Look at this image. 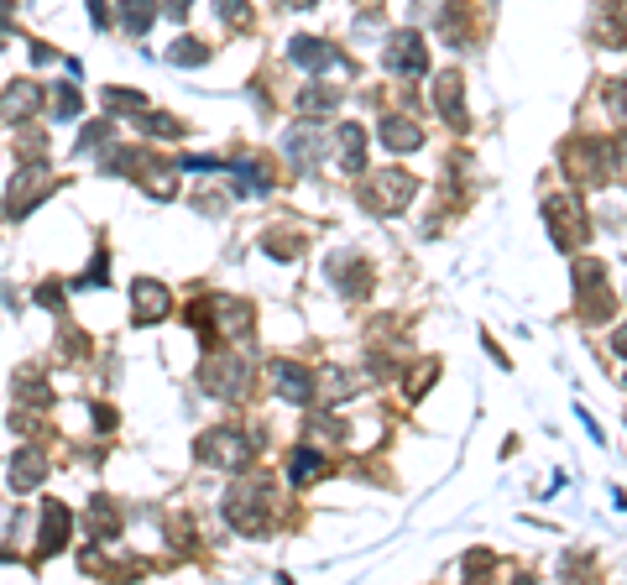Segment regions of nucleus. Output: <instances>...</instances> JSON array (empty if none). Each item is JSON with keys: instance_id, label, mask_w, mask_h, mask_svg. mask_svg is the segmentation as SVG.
I'll use <instances>...</instances> for the list:
<instances>
[{"instance_id": "38", "label": "nucleus", "mask_w": 627, "mask_h": 585, "mask_svg": "<svg viewBox=\"0 0 627 585\" xmlns=\"http://www.w3.org/2000/svg\"><path fill=\"white\" fill-rule=\"evenodd\" d=\"M617 152H622V162H627V131H622V147H617Z\"/></svg>"}, {"instance_id": "25", "label": "nucleus", "mask_w": 627, "mask_h": 585, "mask_svg": "<svg viewBox=\"0 0 627 585\" xmlns=\"http://www.w3.org/2000/svg\"><path fill=\"white\" fill-rule=\"evenodd\" d=\"M105 110H126V115H142L147 110V95H131V89H105L100 95Z\"/></svg>"}, {"instance_id": "28", "label": "nucleus", "mask_w": 627, "mask_h": 585, "mask_svg": "<svg viewBox=\"0 0 627 585\" xmlns=\"http://www.w3.org/2000/svg\"><path fill=\"white\" fill-rule=\"evenodd\" d=\"M335 105H340L335 89H319V84H314V89H304V110H309V115H330Z\"/></svg>"}, {"instance_id": "9", "label": "nucleus", "mask_w": 627, "mask_h": 585, "mask_svg": "<svg viewBox=\"0 0 627 585\" xmlns=\"http://www.w3.org/2000/svg\"><path fill=\"white\" fill-rule=\"evenodd\" d=\"M283 152H288L293 168H314V162L324 157V131H319V121H298V126H288Z\"/></svg>"}, {"instance_id": "4", "label": "nucleus", "mask_w": 627, "mask_h": 585, "mask_svg": "<svg viewBox=\"0 0 627 585\" xmlns=\"http://www.w3.org/2000/svg\"><path fill=\"white\" fill-rule=\"evenodd\" d=\"M194 450H199L209 465H225V471H246V465H251V444H246L236 429H209V434H199Z\"/></svg>"}, {"instance_id": "5", "label": "nucleus", "mask_w": 627, "mask_h": 585, "mask_svg": "<svg viewBox=\"0 0 627 585\" xmlns=\"http://www.w3.org/2000/svg\"><path fill=\"white\" fill-rule=\"evenodd\" d=\"M544 220H549V230H554V241H560V246H580V241H586V209H580V199L554 194L544 204Z\"/></svg>"}, {"instance_id": "32", "label": "nucleus", "mask_w": 627, "mask_h": 585, "mask_svg": "<svg viewBox=\"0 0 627 585\" xmlns=\"http://www.w3.org/2000/svg\"><path fill=\"white\" fill-rule=\"evenodd\" d=\"M53 110L63 115V121H74V115H79V89H53Z\"/></svg>"}, {"instance_id": "7", "label": "nucleus", "mask_w": 627, "mask_h": 585, "mask_svg": "<svg viewBox=\"0 0 627 585\" xmlns=\"http://www.w3.org/2000/svg\"><path fill=\"white\" fill-rule=\"evenodd\" d=\"M612 147L607 142H570L565 147V162H570V173L580 178V183H607V173H612Z\"/></svg>"}, {"instance_id": "18", "label": "nucleus", "mask_w": 627, "mask_h": 585, "mask_svg": "<svg viewBox=\"0 0 627 585\" xmlns=\"http://www.w3.org/2000/svg\"><path fill=\"white\" fill-rule=\"evenodd\" d=\"M42 476H48V460H42V450H21V455H11V486H16V491L42 486Z\"/></svg>"}, {"instance_id": "24", "label": "nucleus", "mask_w": 627, "mask_h": 585, "mask_svg": "<svg viewBox=\"0 0 627 585\" xmlns=\"http://www.w3.org/2000/svg\"><path fill=\"white\" fill-rule=\"evenodd\" d=\"M319 476H324L319 450H293V486H309V481H319Z\"/></svg>"}, {"instance_id": "15", "label": "nucleus", "mask_w": 627, "mask_h": 585, "mask_svg": "<svg viewBox=\"0 0 627 585\" xmlns=\"http://www.w3.org/2000/svg\"><path fill=\"white\" fill-rule=\"evenodd\" d=\"M168 309H173V298H168V288H162V283H152V277H142V283L131 288V314L142 319V324L168 319Z\"/></svg>"}, {"instance_id": "6", "label": "nucleus", "mask_w": 627, "mask_h": 585, "mask_svg": "<svg viewBox=\"0 0 627 585\" xmlns=\"http://www.w3.org/2000/svg\"><path fill=\"white\" fill-rule=\"evenodd\" d=\"M387 68L398 79H424L429 74V48H424V37L418 32H398L387 42Z\"/></svg>"}, {"instance_id": "36", "label": "nucleus", "mask_w": 627, "mask_h": 585, "mask_svg": "<svg viewBox=\"0 0 627 585\" xmlns=\"http://www.w3.org/2000/svg\"><path fill=\"white\" fill-rule=\"evenodd\" d=\"M612 350H617V356H627V324H622V330L612 335Z\"/></svg>"}, {"instance_id": "22", "label": "nucleus", "mask_w": 627, "mask_h": 585, "mask_svg": "<svg viewBox=\"0 0 627 585\" xmlns=\"http://www.w3.org/2000/svg\"><path fill=\"white\" fill-rule=\"evenodd\" d=\"M121 21H126L131 37H147V27L157 21V6L152 0H121Z\"/></svg>"}, {"instance_id": "19", "label": "nucleus", "mask_w": 627, "mask_h": 585, "mask_svg": "<svg viewBox=\"0 0 627 585\" xmlns=\"http://www.w3.org/2000/svg\"><path fill=\"white\" fill-rule=\"evenodd\" d=\"M340 168L345 173H366V131L356 121L340 126Z\"/></svg>"}, {"instance_id": "21", "label": "nucleus", "mask_w": 627, "mask_h": 585, "mask_svg": "<svg viewBox=\"0 0 627 585\" xmlns=\"http://www.w3.org/2000/svg\"><path fill=\"white\" fill-rule=\"evenodd\" d=\"M136 126H142L147 136H162V142H178V136H189V126H183L178 121V115H162V110H142V121H136Z\"/></svg>"}, {"instance_id": "29", "label": "nucleus", "mask_w": 627, "mask_h": 585, "mask_svg": "<svg viewBox=\"0 0 627 585\" xmlns=\"http://www.w3.org/2000/svg\"><path fill=\"white\" fill-rule=\"evenodd\" d=\"M434 377H439V366H434V361H424V366H413V377H408V387H403V392H408V397H413V403H418V397H424V387H429Z\"/></svg>"}, {"instance_id": "27", "label": "nucleus", "mask_w": 627, "mask_h": 585, "mask_svg": "<svg viewBox=\"0 0 627 585\" xmlns=\"http://www.w3.org/2000/svg\"><path fill=\"white\" fill-rule=\"evenodd\" d=\"M89 528H95V538H115V507H105V497H95V507H89Z\"/></svg>"}, {"instance_id": "33", "label": "nucleus", "mask_w": 627, "mask_h": 585, "mask_svg": "<svg viewBox=\"0 0 627 585\" xmlns=\"http://www.w3.org/2000/svg\"><path fill=\"white\" fill-rule=\"evenodd\" d=\"M601 42H612V48H627V21H622V16L607 21V27H601Z\"/></svg>"}, {"instance_id": "12", "label": "nucleus", "mask_w": 627, "mask_h": 585, "mask_svg": "<svg viewBox=\"0 0 627 585\" xmlns=\"http://www.w3.org/2000/svg\"><path fill=\"white\" fill-rule=\"evenodd\" d=\"M42 105V89L32 79H16L6 95H0V126H16V121H32Z\"/></svg>"}, {"instance_id": "23", "label": "nucleus", "mask_w": 627, "mask_h": 585, "mask_svg": "<svg viewBox=\"0 0 627 585\" xmlns=\"http://www.w3.org/2000/svg\"><path fill=\"white\" fill-rule=\"evenodd\" d=\"M236 178H241V189H246V194H267V189H272V173L262 168V162H257V157H246V162H236Z\"/></svg>"}, {"instance_id": "16", "label": "nucleus", "mask_w": 627, "mask_h": 585, "mask_svg": "<svg viewBox=\"0 0 627 585\" xmlns=\"http://www.w3.org/2000/svg\"><path fill=\"white\" fill-rule=\"evenodd\" d=\"M382 147L387 152H418V147H424V131H418L408 115H387V121H382Z\"/></svg>"}, {"instance_id": "37", "label": "nucleus", "mask_w": 627, "mask_h": 585, "mask_svg": "<svg viewBox=\"0 0 627 585\" xmlns=\"http://www.w3.org/2000/svg\"><path fill=\"white\" fill-rule=\"evenodd\" d=\"M283 6H293V11H304V6H314V0H283Z\"/></svg>"}, {"instance_id": "13", "label": "nucleus", "mask_w": 627, "mask_h": 585, "mask_svg": "<svg viewBox=\"0 0 627 585\" xmlns=\"http://www.w3.org/2000/svg\"><path fill=\"white\" fill-rule=\"evenodd\" d=\"M68 533H74V512H68L63 502H48L42 507V538H37V559H48L68 544Z\"/></svg>"}, {"instance_id": "14", "label": "nucleus", "mask_w": 627, "mask_h": 585, "mask_svg": "<svg viewBox=\"0 0 627 585\" xmlns=\"http://www.w3.org/2000/svg\"><path fill=\"white\" fill-rule=\"evenodd\" d=\"M434 110L445 115L455 131H466V84H460V74H439L434 79Z\"/></svg>"}, {"instance_id": "31", "label": "nucleus", "mask_w": 627, "mask_h": 585, "mask_svg": "<svg viewBox=\"0 0 627 585\" xmlns=\"http://www.w3.org/2000/svg\"><path fill=\"white\" fill-rule=\"evenodd\" d=\"M105 277H110V256H105V251H95V262H89V272L79 277V283H74V288H100V283H105Z\"/></svg>"}, {"instance_id": "10", "label": "nucleus", "mask_w": 627, "mask_h": 585, "mask_svg": "<svg viewBox=\"0 0 627 585\" xmlns=\"http://www.w3.org/2000/svg\"><path fill=\"white\" fill-rule=\"evenodd\" d=\"M293 63L298 68H304V74H330V68H345V58H340V48H330V42H324V37H293Z\"/></svg>"}, {"instance_id": "1", "label": "nucleus", "mask_w": 627, "mask_h": 585, "mask_svg": "<svg viewBox=\"0 0 627 585\" xmlns=\"http://www.w3.org/2000/svg\"><path fill=\"white\" fill-rule=\"evenodd\" d=\"M58 189V173L48 162H21V173L11 178V194H6V215H32L37 199H48Z\"/></svg>"}, {"instance_id": "26", "label": "nucleus", "mask_w": 627, "mask_h": 585, "mask_svg": "<svg viewBox=\"0 0 627 585\" xmlns=\"http://www.w3.org/2000/svg\"><path fill=\"white\" fill-rule=\"evenodd\" d=\"M215 11H220L225 27H236V32L251 27V6H246V0H215Z\"/></svg>"}, {"instance_id": "11", "label": "nucleus", "mask_w": 627, "mask_h": 585, "mask_svg": "<svg viewBox=\"0 0 627 585\" xmlns=\"http://www.w3.org/2000/svg\"><path fill=\"white\" fill-rule=\"evenodd\" d=\"M178 173H183L178 162H157V157H142V162H136V173H131V178L142 183V189H147V194H152L157 204H168V199L178 194Z\"/></svg>"}, {"instance_id": "34", "label": "nucleus", "mask_w": 627, "mask_h": 585, "mask_svg": "<svg viewBox=\"0 0 627 585\" xmlns=\"http://www.w3.org/2000/svg\"><path fill=\"white\" fill-rule=\"evenodd\" d=\"M607 100H612V115L627 126V79H617V84H612V95H607Z\"/></svg>"}, {"instance_id": "35", "label": "nucleus", "mask_w": 627, "mask_h": 585, "mask_svg": "<svg viewBox=\"0 0 627 585\" xmlns=\"http://www.w3.org/2000/svg\"><path fill=\"white\" fill-rule=\"evenodd\" d=\"M189 11H194V0H168V16H173V21H183Z\"/></svg>"}, {"instance_id": "8", "label": "nucleus", "mask_w": 627, "mask_h": 585, "mask_svg": "<svg viewBox=\"0 0 627 585\" xmlns=\"http://www.w3.org/2000/svg\"><path fill=\"white\" fill-rule=\"evenodd\" d=\"M267 377H272V392H277V397H288V403H314V371H309V366L272 361Z\"/></svg>"}, {"instance_id": "2", "label": "nucleus", "mask_w": 627, "mask_h": 585, "mask_svg": "<svg viewBox=\"0 0 627 585\" xmlns=\"http://www.w3.org/2000/svg\"><path fill=\"white\" fill-rule=\"evenodd\" d=\"M199 387H204L209 397H220V403H230V397H246L251 371H246L241 356H209V361L199 366Z\"/></svg>"}, {"instance_id": "17", "label": "nucleus", "mask_w": 627, "mask_h": 585, "mask_svg": "<svg viewBox=\"0 0 627 585\" xmlns=\"http://www.w3.org/2000/svg\"><path fill=\"white\" fill-rule=\"evenodd\" d=\"M215 319H220L225 335H251V324H257L246 298H215Z\"/></svg>"}, {"instance_id": "30", "label": "nucleus", "mask_w": 627, "mask_h": 585, "mask_svg": "<svg viewBox=\"0 0 627 585\" xmlns=\"http://www.w3.org/2000/svg\"><path fill=\"white\" fill-rule=\"evenodd\" d=\"M168 58L173 63H209V48H204V42H173Z\"/></svg>"}, {"instance_id": "3", "label": "nucleus", "mask_w": 627, "mask_h": 585, "mask_svg": "<svg viewBox=\"0 0 627 585\" xmlns=\"http://www.w3.org/2000/svg\"><path fill=\"white\" fill-rule=\"evenodd\" d=\"M418 194V183H413V173H403V168H382L377 178L366 183V209L371 215H392V209H403L408 199Z\"/></svg>"}, {"instance_id": "20", "label": "nucleus", "mask_w": 627, "mask_h": 585, "mask_svg": "<svg viewBox=\"0 0 627 585\" xmlns=\"http://www.w3.org/2000/svg\"><path fill=\"white\" fill-rule=\"evenodd\" d=\"M335 283H340V293L345 298H366L371 293V272L361 267V262H351V256H335Z\"/></svg>"}]
</instances>
